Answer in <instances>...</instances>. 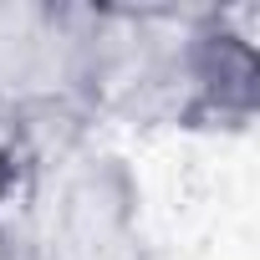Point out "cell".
Segmentation results:
<instances>
[{"label":"cell","instance_id":"obj_4","mask_svg":"<svg viewBox=\"0 0 260 260\" xmlns=\"http://www.w3.org/2000/svg\"><path fill=\"white\" fill-rule=\"evenodd\" d=\"M255 107H260V51L250 16L199 11L189 133H245L255 122Z\"/></svg>","mask_w":260,"mask_h":260},{"label":"cell","instance_id":"obj_3","mask_svg":"<svg viewBox=\"0 0 260 260\" xmlns=\"http://www.w3.org/2000/svg\"><path fill=\"white\" fill-rule=\"evenodd\" d=\"M0 97L21 117H82L87 102V6L0 0Z\"/></svg>","mask_w":260,"mask_h":260},{"label":"cell","instance_id":"obj_1","mask_svg":"<svg viewBox=\"0 0 260 260\" xmlns=\"http://www.w3.org/2000/svg\"><path fill=\"white\" fill-rule=\"evenodd\" d=\"M143 194L112 148L92 138L26 158L21 184L0 204V240L26 260H148Z\"/></svg>","mask_w":260,"mask_h":260},{"label":"cell","instance_id":"obj_2","mask_svg":"<svg viewBox=\"0 0 260 260\" xmlns=\"http://www.w3.org/2000/svg\"><path fill=\"white\" fill-rule=\"evenodd\" d=\"M194 21L184 6H87V102L97 122L189 127Z\"/></svg>","mask_w":260,"mask_h":260},{"label":"cell","instance_id":"obj_5","mask_svg":"<svg viewBox=\"0 0 260 260\" xmlns=\"http://www.w3.org/2000/svg\"><path fill=\"white\" fill-rule=\"evenodd\" d=\"M26 174V117L0 97V204Z\"/></svg>","mask_w":260,"mask_h":260}]
</instances>
